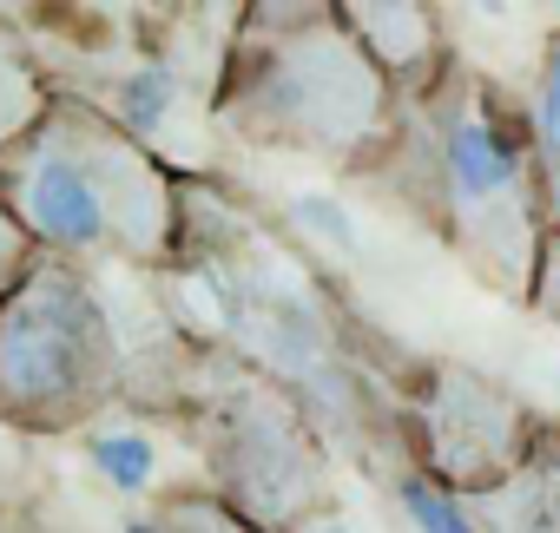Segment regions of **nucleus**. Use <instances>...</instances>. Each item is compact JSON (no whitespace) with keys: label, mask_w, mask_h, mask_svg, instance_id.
I'll return each instance as SVG.
<instances>
[{"label":"nucleus","mask_w":560,"mask_h":533,"mask_svg":"<svg viewBox=\"0 0 560 533\" xmlns=\"http://www.w3.org/2000/svg\"><path fill=\"white\" fill-rule=\"evenodd\" d=\"M396 99L402 106H389L383 126V139L396 145L389 178L501 297H527L547 230L534 204L521 106L468 67H435L422 86Z\"/></svg>","instance_id":"f257e3e1"},{"label":"nucleus","mask_w":560,"mask_h":533,"mask_svg":"<svg viewBox=\"0 0 560 533\" xmlns=\"http://www.w3.org/2000/svg\"><path fill=\"white\" fill-rule=\"evenodd\" d=\"M0 204L21 237L54 257L132 250L159 257L172 237V185L152 152L80 99H47L40 119L0 152Z\"/></svg>","instance_id":"f03ea898"},{"label":"nucleus","mask_w":560,"mask_h":533,"mask_svg":"<svg viewBox=\"0 0 560 533\" xmlns=\"http://www.w3.org/2000/svg\"><path fill=\"white\" fill-rule=\"evenodd\" d=\"M389 80L337 14H298V34H244L224 119L264 145L357 152L389 126Z\"/></svg>","instance_id":"7ed1b4c3"},{"label":"nucleus","mask_w":560,"mask_h":533,"mask_svg":"<svg viewBox=\"0 0 560 533\" xmlns=\"http://www.w3.org/2000/svg\"><path fill=\"white\" fill-rule=\"evenodd\" d=\"M113 323L67 257H40L0 297V415L60 428L113 389Z\"/></svg>","instance_id":"20e7f679"},{"label":"nucleus","mask_w":560,"mask_h":533,"mask_svg":"<svg viewBox=\"0 0 560 533\" xmlns=\"http://www.w3.org/2000/svg\"><path fill=\"white\" fill-rule=\"evenodd\" d=\"M429 454L442 481L494 487L521 461V408L494 382L468 369H442L435 402H429Z\"/></svg>","instance_id":"39448f33"},{"label":"nucleus","mask_w":560,"mask_h":533,"mask_svg":"<svg viewBox=\"0 0 560 533\" xmlns=\"http://www.w3.org/2000/svg\"><path fill=\"white\" fill-rule=\"evenodd\" d=\"M521 119H527V158H534L540 230L560 237V34L547 40V54H540V67H534V93H527Z\"/></svg>","instance_id":"423d86ee"},{"label":"nucleus","mask_w":560,"mask_h":533,"mask_svg":"<svg viewBox=\"0 0 560 533\" xmlns=\"http://www.w3.org/2000/svg\"><path fill=\"white\" fill-rule=\"evenodd\" d=\"M40 106H47V86H40L27 47L0 27V152H8V145L40 119Z\"/></svg>","instance_id":"0eeeda50"},{"label":"nucleus","mask_w":560,"mask_h":533,"mask_svg":"<svg viewBox=\"0 0 560 533\" xmlns=\"http://www.w3.org/2000/svg\"><path fill=\"white\" fill-rule=\"evenodd\" d=\"M402 513L416 520V533H481L475 513H468L442 481H429V474H409V481H402Z\"/></svg>","instance_id":"6e6552de"},{"label":"nucleus","mask_w":560,"mask_h":533,"mask_svg":"<svg viewBox=\"0 0 560 533\" xmlns=\"http://www.w3.org/2000/svg\"><path fill=\"white\" fill-rule=\"evenodd\" d=\"M93 467H100L113 487L139 494V487L152 481V441H139V435H100V441H93Z\"/></svg>","instance_id":"1a4fd4ad"},{"label":"nucleus","mask_w":560,"mask_h":533,"mask_svg":"<svg viewBox=\"0 0 560 533\" xmlns=\"http://www.w3.org/2000/svg\"><path fill=\"white\" fill-rule=\"evenodd\" d=\"M547 317H560V237L540 244V263H534V291H527Z\"/></svg>","instance_id":"9d476101"},{"label":"nucleus","mask_w":560,"mask_h":533,"mask_svg":"<svg viewBox=\"0 0 560 533\" xmlns=\"http://www.w3.org/2000/svg\"><path fill=\"white\" fill-rule=\"evenodd\" d=\"M298 217H304V224H317V230H330V237H337V244H350V237H357V230H350V217H343V204H337V198H304V204H298Z\"/></svg>","instance_id":"9b49d317"},{"label":"nucleus","mask_w":560,"mask_h":533,"mask_svg":"<svg viewBox=\"0 0 560 533\" xmlns=\"http://www.w3.org/2000/svg\"><path fill=\"white\" fill-rule=\"evenodd\" d=\"M324 533H350V526H324Z\"/></svg>","instance_id":"f8f14e48"}]
</instances>
